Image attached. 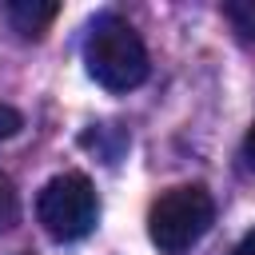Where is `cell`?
Here are the masks:
<instances>
[{"mask_svg":"<svg viewBox=\"0 0 255 255\" xmlns=\"http://www.w3.org/2000/svg\"><path fill=\"white\" fill-rule=\"evenodd\" d=\"M223 16L231 20V28L243 40H255V0H227L223 4Z\"/></svg>","mask_w":255,"mask_h":255,"instance_id":"obj_5","label":"cell"},{"mask_svg":"<svg viewBox=\"0 0 255 255\" xmlns=\"http://www.w3.org/2000/svg\"><path fill=\"white\" fill-rule=\"evenodd\" d=\"M96 215H100L96 187L80 171H64L48 179L36 195V219L52 239H84L96 227Z\"/></svg>","mask_w":255,"mask_h":255,"instance_id":"obj_3","label":"cell"},{"mask_svg":"<svg viewBox=\"0 0 255 255\" xmlns=\"http://www.w3.org/2000/svg\"><path fill=\"white\" fill-rule=\"evenodd\" d=\"M24 128V116L16 112V108H8V104H0V139H8V135H16Z\"/></svg>","mask_w":255,"mask_h":255,"instance_id":"obj_7","label":"cell"},{"mask_svg":"<svg viewBox=\"0 0 255 255\" xmlns=\"http://www.w3.org/2000/svg\"><path fill=\"white\" fill-rule=\"evenodd\" d=\"M20 255H28V251H20Z\"/></svg>","mask_w":255,"mask_h":255,"instance_id":"obj_10","label":"cell"},{"mask_svg":"<svg viewBox=\"0 0 255 255\" xmlns=\"http://www.w3.org/2000/svg\"><path fill=\"white\" fill-rule=\"evenodd\" d=\"M16 207H20V199H16V183L0 171V223H12V219H16Z\"/></svg>","mask_w":255,"mask_h":255,"instance_id":"obj_6","label":"cell"},{"mask_svg":"<svg viewBox=\"0 0 255 255\" xmlns=\"http://www.w3.org/2000/svg\"><path fill=\"white\" fill-rule=\"evenodd\" d=\"M88 76L108 92H131L147 80V48L139 32L120 16H100L84 40Z\"/></svg>","mask_w":255,"mask_h":255,"instance_id":"obj_1","label":"cell"},{"mask_svg":"<svg viewBox=\"0 0 255 255\" xmlns=\"http://www.w3.org/2000/svg\"><path fill=\"white\" fill-rule=\"evenodd\" d=\"M211 223H215V203L199 183L167 187L147 211V235L159 247V255H187L211 231Z\"/></svg>","mask_w":255,"mask_h":255,"instance_id":"obj_2","label":"cell"},{"mask_svg":"<svg viewBox=\"0 0 255 255\" xmlns=\"http://www.w3.org/2000/svg\"><path fill=\"white\" fill-rule=\"evenodd\" d=\"M231 255H255V231H247L239 243H235V251Z\"/></svg>","mask_w":255,"mask_h":255,"instance_id":"obj_9","label":"cell"},{"mask_svg":"<svg viewBox=\"0 0 255 255\" xmlns=\"http://www.w3.org/2000/svg\"><path fill=\"white\" fill-rule=\"evenodd\" d=\"M243 159H247V167L255 171V124H251V131H247V139H243Z\"/></svg>","mask_w":255,"mask_h":255,"instance_id":"obj_8","label":"cell"},{"mask_svg":"<svg viewBox=\"0 0 255 255\" xmlns=\"http://www.w3.org/2000/svg\"><path fill=\"white\" fill-rule=\"evenodd\" d=\"M8 20L20 36H40L56 16H60V4H48V0H12L8 8Z\"/></svg>","mask_w":255,"mask_h":255,"instance_id":"obj_4","label":"cell"}]
</instances>
